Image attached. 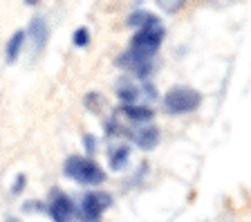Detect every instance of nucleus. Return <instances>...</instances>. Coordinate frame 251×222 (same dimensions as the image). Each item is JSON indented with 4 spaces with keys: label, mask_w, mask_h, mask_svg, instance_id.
Returning <instances> with one entry per match:
<instances>
[{
    "label": "nucleus",
    "mask_w": 251,
    "mask_h": 222,
    "mask_svg": "<svg viewBox=\"0 0 251 222\" xmlns=\"http://www.w3.org/2000/svg\"><path fill=\"white\" fill-rule=\"evenodd\" d=\"M152 58H155V54L130 48L128 52H124L119 58H117V63H119L121 68L132 70V72H135L137 76H141V79H146L148 74L152 72Z\"/></svg>",
    "instance_id": "nucleus-4"
},
{
    "label": "nucleus",
    "mask_w": 251,
    "mask_h": 222,
    "mask_svg": "<svg viewBox=\"0 0 251 222\" xmlns=\"http://www.w3.org/2000/svg\"><path fill=\"white\" fill-rule=\"evenodd\" d=\"M112 204V197L101 191H90L81 200V220L83 222H101V216L108 206Z\"/></svg>",
    "instance_id": "nucleus-3"
},
{
    "label": "nucleus",
    "mask_w": 251,
    "mask_h": 222,
    "mask_svg": "<svg viewBox=\"0 0 251 222\" xmlns=\"http://www.w3.org/2000/svg\"><path fill=\"white\" fill-rule=\"evenodd\" d=\"M72 41H74V45H78V48H85L90 43V29L88 27H78L76 32L72 34Z\"/></svg>",
    "instance_id": "nucleus-14"
},
{
    "label": "nucleus",
    "mask_w": 251,
    "mask_h": 222,
    "mask_svg": "<svg viewBox=\"0 0 251 222\" xmlns=\"http://www.w3.org/2000/svg\"><path fill=\"white\" fill-rule=\"evenodd\" d=\"M23 186H25V175H18V177H16V184H14V193H18V191H23Z\"/></svg>",
    "instance_id": "nucleus-16"
},
{
    "label": "nucleus",
    "mask_w": 251,
    "mask_h": 222,
    "mask_svg": "<svg viewBox=\"0 0 251 222\" xmlns=\"http://www.w3.org/2000/svg\"><path fill=\"white\" fill-rule=\"evenodd\" d=\"M83 142H85V150H88V153H94V144H97V139H94L92 135H85Z\"/></svg>",
    "instance_id": "nucleus-15"
},
{
    "label": "nucleus",
    "mask_w": 251,
    "mask_h": 222,
    "mask_svg": "<svg viewBox=\"0 0 251 222\" xmlns=\"http://www.w3.org/2000/svg\"><path fill=\"white\" fill-rule=\"evenodd\" d=\"M200 101H202V97L198 90L186 88V85H175L164 95V108L171 115H186L200 106Z\"/></svg>",
    "instance_id": "nucleus-2"
},
{
    "label": "nucleus",
    "mask_w": 251,
    "mask_h": 222,
    "mask_svg": "<svg viewBox=\"0 0 251 222\" xmlns=\"http://www.w3.org/2000/svg\"><path fill=\"white\" fill-rule=\"evenodd\" d=\"M108 159H110V166H112V169L121 171L126 164H128V159H130V146H126V144L112 146L108 153Z\"/></svg>",
    "instance_id": "nucleus-10"
},
{
    "label": "nucleus",
    "mask_w": 251,
    "mask_h": 222,
    "mask_svg": "<svg viewBox=\"0 0 251 222\" xmlns=\"http://www.w3.org/2000/svg\"><path fill=\"white\" fill-rule=\"evenodd\" d=\"M47 213L52 218V222H72L74 220V202L70 200L68 193H63V191H52V196H50V202H47Z\"/></svg>",
    "instance_id": "nucleus-5"
},
{
    "label": "nucleus",
    "mask_w": 251,
    "mask_h": 222,
    "mask_svg": "<svg viewBox=\"0 0 251 222\" xmlns=\"http://www.w3.org/2000/svg\"><path fill=\"white\" fill-rule=\"evenodd\" d=\"M117 95H119V99L124 101V106H135L137 97H139V90H137L132 83H121Z\"/></svg>",
    "instance_id": "nucleus-13"
},
{
    "label": "nucleus",
    "mask_w": 251,
    "mask_h": 222,
    "mask_svg": "<svg viewBox=\"0 0 251 222\" xmlns=\"http://www.w3.org/2000/svg\"><path fill=\"white\" fill-rule=\"evenodd\" d=\"M63 171H65L68 177H72L74 182L85 184V186H97L105 180V173L101 171V166L92 157H85V155H72V157H68Z\"/></svg>",
    "instance_id": "nucleus-1"
},
{
    "label": "nucleus",
    "mask_w": 251,
    "mask_h": 222,
    "mask_svg": "<svg viewBox=\"0 0 251 222\" xmlns=\"http://www.w3.org/2000/svg\"><path fill=\"white\" fill-rule=\"evenodd\" d=\"M121 112H124L130 122H137L139 126L141 123H148L152 117H155V112L148 106H121Z\"/></svg>",
    "instance_id": "nucleus-9"
},
{
    "label": "nucleus",
    "mask_w": 251,
    "mask_h": 222,
    "mask_svg": "<svg viewBox=\"0 0 251 222\" xmlns=\"http://www.w3.org/2000/svg\"><path fill=\"white\" fill-rule=\"evenodd\" d=\"M128 25L144 29V27H151V25H159V18H157L155 14H151V11L137 9V11H132L130 16H128Z\"/></svg>",
    "instance_id": "nucleus-12"
},
{
    "label": "nucleus",
    "mask_w": 251,
    "mask_h": 222,
    "mask_svg": "<svg viewBox=\"0 0 251 222\" xmlns=\"http://www.w3.org/2000/svg\"><path fill=\"white\" fill-rule=\"evenodd\" d=\"M27 36L31 38V48H34V52H43V48L47 45V38H50V27H47L45 18H34V21L29 23Z\"/></svg>",
    "instance_id": "nucleus-8"
},
{
    "label": "nucleus",
    "mask_w": 251,
    "mask_h": 222,
    "mask_svg": "<svg viewBox=\"0 0 251 222\" xmlns=\"http://www.w3.org/2000/svg\"><path fill=\"white\" fill-rule=\"evenodd\" d=\"M7 222H21V220H16V218H9V220H7Z\"/></svg>",
    "instance_id": "nucleus-17"
},
{
    "label": "nucleus",
    "mask_w": 251,
    "mask_h": 222,
    "mask_svg": "<svg viewBox=\"0 0 251 222\" xmlns=\"http://www.w3.org/2000/svg\"><path fill=\"white\" fill-rule=\"evenodd\" d=\"M130 139L144 150H152L157 146V142H159V130L152 123H141L130 132Z\"/></svg>",
    "instance_id": "nucleus-7"
},
{
    "label": "nucleus",
    "mask_w": 251,
    "mask_h": 222,
    "mask_svg": "<svg viewBox=\"0 0 251 222\" xmlns=\"http://www.w3.org/2000/svg\"><path fill=\"white\" fill-rule=\"evenodd\" d=\"M25 38H27V32H25V29H18V32H14V36L7 41L5 54H7V61H9V63H14L16 58H18L23 45H25Z\"/></svg>",
    "instance_id": "nucleus-11"
},
{
    "label": "nucleus",
    "mask_w": 251,
    "mask_h": 222,
    "mask_svg": "<svg viewBox=\"0 0 251 222\" xmlns=\"http://www.w3.org/2000/svg\"><path fill=\"white\" fill-rule=\"evenodd\" d=\"M162 41H164V27H162V23H159V25H151V27L139 29V32L132 36L130 48L132 49H141V52L155 54L157 48L162 45Z\"/></svg>",
    "instance_id": "nucleus-6"
}]
</instances>
